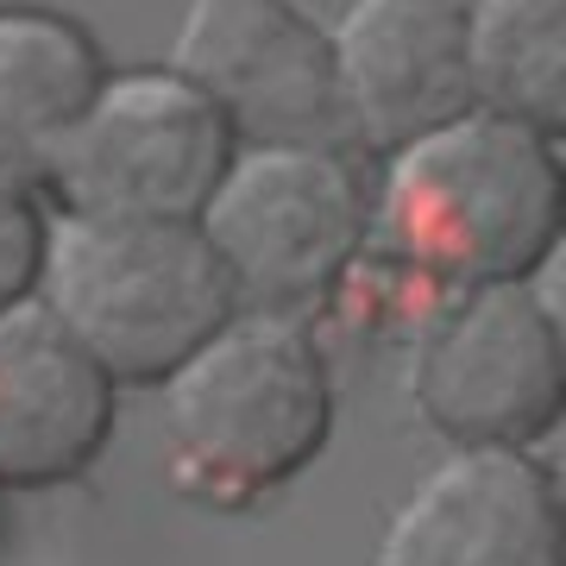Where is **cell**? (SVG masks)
Listing matches in <instances>:
<instances>
[{"label": "cell", "instance_id": "6da1fadb", "mask_svg": "<svg viewBox=\"0 0 566 566\" xmlns=\"http://www.w3.org/2000/svg\"><path fill=\"white\" fill-rule=\"evenodd\" d=\"M560 145L472 107L385 158L365 252L447 303L485 283H535L560 252Z\"/></svg>", "mask_w": 566, "mask_h": 566}, {"label": "cell", "instance_id": "7a4b0ae2", "mask_svg": "<svg viewBox=\"0 0 566 566\" xmlns=\"http://www.w3.org/2000/svg\"><path fill=\"white\" fill-rule=\"evenodd\" d=\"M158 390L164 472L177 497L221 516H245L290 491L340 422L334 365L315 327L290 315H233Z\"/></svg>", "mask_w": 566, "mask_h": 566}, {"label": "cell", "instance_id": "3957f363", "mask_svg": "<svg viewBox=\"0 0 566 566\" xmlns=\"http://www.w3.org/2000/svg\"><path fill=\"white\" fill-rule=\"evenodd\" d=\"M39 303L120 390H158L240 315L196 221L51 214Z\"/></svg>", "mask_w": 566, "mask_h": 566}, {"label": "cell", "instance_id": "277c9868", "mask_svg": "<svg viewBox=\"0 0 566 566\" xmlns=\"http://www.w3.org/2000/svg\"><path fill=\"white\" fill-rule=\"evenodd\" d=\"M196 227L221 259L240 315L303 322L365 259L371 189L322 139H259L240 145Z\"/></svg>", "mask_w": 566, "mask_h": 566}, {"label": "cell", "instance_id": "5b68a950", "mask_svg": "<svg viewBox=\"0 0 566 566\" xmlns=\"http://www.w3.org/2000/svg\"><path fill=\"white\" fill-rule=\"evenodd\" d=\"M240 145L233 107L202 76L177 63L107 70L51 164L44 202L76 221H202Z\"/></svg>", "mask_w": 566, "mask_h": 566}, {"label": "cell", "instance_id": "8992f818", "mask_svg": "<svg viewBox=\"0 0 566 566\" xmlns=\"http://www.w3.org/2000/svg\"><path fill=\"white\" fill-rule=\"evenodd\" d=\"M409 403L422 428L453 447L535 453L560 428L566 334L535 283H485L447 296L409 353Z\"/></svg>", "mask_w": 566, "mask_h": 566}, {"label": "cell", "instance_id": "52a82bcc", "mask_svg": "<svg viewBox=\"0 0 566 566\" xmlns=\"http://www.w3.org/2000/svg\"><path fill=\"white\" fill-rule=\"evenodd\" d=\"M371 566H566L560 485L535 453L453 447L385 516Z\"/></svg>", "mask_w": 566, "mask_h": 566}, {"label": "cell", "instance_id": "ba28073f", "mask_svg": "<svg viewBox=\"0 0 566 566\" xmlns=\"http://www.w3.org/2000/svg\"><path fill=\"white\" fill-rule=\"evenodd\" d=\"M340 120L378 158L472 114L465 0H353L327 39Z\"/></svg>", "mask_w": 566, "mask_h": 566}, {"label": "cell", "instance_id": "9c48e42d", "mask_svg": "<svg viewBox=\"0 0 566 566\" xmlns=\"http://www.w3.org/2000/svg\"><path fill=\"white\" fill-rule=\"evenodd\" d=\"M120 385L32 296L0 315V491L88 479L114 441Z\"/></svg>", "mask_w": 566, "mask_h": 566}, {"label": "cell", "instance_id": "30bf717a", "mask_svg": "<svg viewBox=\"0 0 566 566\" xmlns=\"http://www.w3.org/2000/svg\"><path fill=\"white\" fill-rule=\"evenodd\" d=\"M107 82L95 32L57 7H0V189L39 196Z\"/></svg>", "mask_w": 566, "mask_h": 566}, {"label": "cell", "instance_id": "8fae6325", "mask_svg": "<svg viewBox=\"0 0 566 566\" xmlns=\"http://www.w3.org/2000/svg\"><path fill=\"white\" fill-rule=\"evenodd\" d=\"M472 107L542 139L566 126V0H465Z\"/></svg>", "mask_w": 566, "mask_h": 566}, {"label": "cell", "instance_id": "7c38bea8", "mask_svg": "<svg viewBox=\"0 0 566 566\" xmlns=\"http://www.w3.org/2000/svg\"><path fill=\"white\" fill-rule=\"evenodd\" d=\"M44 240H51V214H44L39 196H13V189H0V315L39 296Z\"/></svg>", "mask_w": 566, "mask_h": 566}, {"label": "cell", "instance_id": "4fadbf2b", "mask_svg": "<svg viewBox=\"0 0 566 566\" xmlns=\"http://www.w3.org/2000/svg\"><path fill=\"white\" fill-rule=\"evenodd\" d=\"M0 547H7V523H0Z\"/></svg>", "mask_w": 566, "mask_h": 566}]
</instances>
